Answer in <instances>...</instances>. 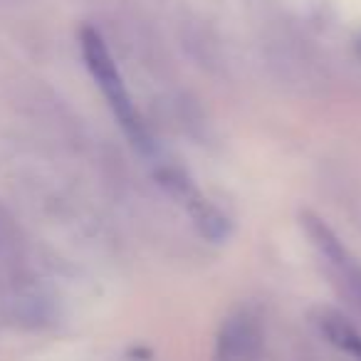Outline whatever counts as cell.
Here are the masks:
<instances>
[{"instance_id": "obj_1", "label": "cell", "mask_w": 361, "mask_h": 361, "mask_svg": "<svg viewBox=\"0 0 361 361\" xmlns=\"http://www.w3.org/2000/svg\"><path fill=\"white\" fill-rule=\"evenodd\" d=\"M80 47L82 57H85V65L90 70V75L94 77L97 87L104 94L106 104L111 106L116 121L121 124V129L129 134L131 144L141 151H151V136L146 131V126L141 124V116L136 111L131 94L126 90L124 80H121L119 70H116V62L111 57L109 47H106L104 37L94 30V27H82L80 32Z\"/></svg>"}, {"instance_id": "obj_7", "label": "cell", "mask_w": 361, "mask_h": 361, "mask_svg": "<svg viewBox=\"0 0 361 361\" xmlns=\"http://www.w3.org/2000/svg\"><path fill=\"white\" fill-rule=\"evenodd\" d=\"M354 50H356V57L361 60V35L356 37V42H354Z\"/></svg>"}, {"instance_id": "obj_2", "label": "cell", "mask_w": 361, "mask_h": 361, "mask_svg": "<svg viewBox=\"0 0 361 361\" xmlns=\"http://www.w3.org/2000/svg\"><path fill=\"white\" fill-rule=\"evenodd\" d=\"M300 226L314 245L317 255L326 262V267L334 275V280L339 282L341 290L351 297L354 305L361 307V262L351 255L349 247L341 243V238L319 216L305 211L300 216Z\"/></svg>"}, {"instance_id": "obj_3", "label": "cell", "mask_w": 361, "mask_h": 361, "mask_svg": "<svg viewBox=\"0 0 361 361\" xmlns=\"http://www.w3.org/2000/svg\"><path fill=\"white\" fill-rule=\"evenodd\" d=\"M262 326L247 310L233 312L221 324L213 361H260Z\"/></svg>"}, {"instance_id": "obj_4", "label": "cell", "mask_w": 361, "mask_h": 361, "mask_svg": "<svg viewBox=\"0 0 361 361\" xmlns=\"http://www.w3.org/2000/svg\"><path fill=\"white\" fill-rule=\"evenodd\" d=\"M161 183L169 188L171 196H176L188 208V213H191L193 223H196L198 233L203 238H208V240H223L228 235V231H231L228 218L213 203H208V198H203V193L180 171H164L161 173Z\"/></svg>"}, {"instance_id": "obj_5", "label": "cell", "mask_w": 361, "mask_h": 361, "mask_svg": "<svg viewBox=\"0 0 361 361\" xmlns=\"http://www.w3.org/2000/svg\"><path fill=\"white\" fill-rule=\"evenodd\" d=\"M319 331L326 336L331 346L361 361V331L344 314L334 310H324L319 317Z\"/></svg>"}, {"instance_id": "obj_6", "label": "cell", "mask_w": 361, "mask_h": 361, "mask_svg": "<svg viewBox=\"0 0 361 361\" xmlns=\"http://www.w3.org/2000/svg\"><path fill=\"white\" fill-rule=\"evenodd\" d=\"M18 245H20V238H18L16 223H13V218L0 208V267H8L16 260Z\"/></svg>"}]
</instances>
